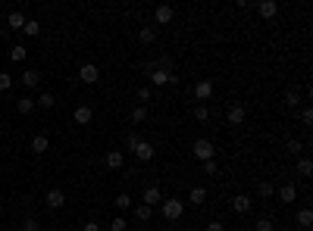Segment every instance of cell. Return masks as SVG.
Wrapping results in <instances>:
<instances>
[{"label": "cell", "instance_id": "cell-1", "mask_svg": "<svg viewBox=\"0 0 313 231\" xmlns=\"http://www.w3.org/2000/svg\"><path fill=\"white\" fill-rule=\"evenodd\" d=\"M160 209H163V219H166V222H179L182 212H185V203L175 200V197H169V200L160 203Z\"/></svg>", "mask_w": 313, "mask_h": 231}, {"label": "cell", "instance_id": "cell-2", "mask_svg": "<svg viewBox=\"0 0 313 231\" xmlns=\"http://www.w3.org/2000/svg\"><path fill=\"white\" fill-rule=\"evenodd\" d=\"M194 159H200V162H207V159H213V153H216V147H213V141H207V138H198L194 141Z\"/></svg>", "mask_w": 313, "mask_h": 231}, {"label": "cell", "instance_id": "cell-3", "mask_svg": "<svg viewBox=\"0 0 313 231\" xmlns=\"http://www.w3.org/2000/svg\"><path fill=\"white\" fill-rule=\"evenodd\" d=\"M147 78L154 88H163V84H179V75H172L169 69H154V72H147Z\"/></svg>", "mask_w": 313, "mask_h": 231}, {"label": "cell", "instance_id": "cell-4", "mask_svg": "<svg viewBox=\"0 0 313 231\" xmlns=\"http://www.w3.org/2000/svg\"><path fill=\"white\" fill-rule=\"evenodd\" d=\"M79 81L82 84H97L100 81V69H97L94 63H85L82 69H79Z\"/></svg>", "mask_w": 313, "mask_h": 231}, {"label": "cell", "instance_id": "cell-5", "mask_svg": "<svg viewBox=\"0 0 313 231\" xmlns=\"http://www.w3.org/2000/svg\"><path fill=\"white\" fill-rule=\"evenodd\" d=\"M244 116H248V106H244L241 100H235V103L229 106V113H226L229 125H244Z\"/></svg>", "mask_w": 313, "mask_h": 231}, {"label": "cell", "instance_id": "cell-6", "mask_svg": "<svg viewBox=\"0 0 313 231\" xmlns=\"http://www.w3.org/2000/svg\"><path fill=\"white\" fill-rule=\"evenodd\" d=\"M44 203H47V206H50V209H60V206H63V203H66V194L60 191V187H50V191L44 194Z\"/></svg>", "mask_w": 313, "mask_h": 231}, {"label": "cell", "instance_id": "cell-7", "mask_svg": "<svg viewBox=\"0 0 313 231\" xmlns=\"http://www.w3.org/2000/svg\"><path fill=\"white\" fill-rule=\"evenodd\" d=\"M254 206V200L248 194H238V197H232V212H238V216H244V212H251Z\"/></svg>", "mask_w": 313, "mask_h": 231}, {"label": "cell", "instance_id": "cell-8", "mask_svg": "<svg viewBox=\"0 0 313 231\" xmlns=\"http://www.w3.org/2000/svg\"><path fill=\"white\" fill-rule=\"evenodd\" d=\"M210 97H213V81H198V84H194V100H200V103H204V100H210Z\"/></svg>", "mask_w": 313, "mask_h": 231}, {"label": "cell", "instance_id": "cell-9", "mask_svg": "<svg viewBox=\"0 0 313 231\" xmlns=\"http://www.w3.org/2000/svg\"><path fill=\"white\" fill-rule=\"evenodd\" d=\"M154 19H157V25H169V22L175 19V10H172V6H166V3H160L157 10H154Z\"/></svg>", "mask_w": 313, "mask_h": 231}, {"label": "cell", "instance_id": "cell-10", "mask_svg": "<svg viewBox=\"0 0 313 231\" xmlns=\"http://www.w3.org/2000/svg\"><path fill=\"white\" fill-rule=\"evenodd\" d=\"M160 203H163V194H160V187L157 184H150V187H144V206H160Z\"/></svg>", "mask_w": 313, "mask_h": 231}, {"label": "cell", "instance_id": "cell-11", "mask_svg": "<svg viewBox=\"0 0 313 231\" xmlns=\"http://www.w3.org/2000/svg\"><path fill=\"white\" fill-rule=\"evenodd\" d=\"M132 153H135V156H138L141 162H150V159H154V153H157V150H154V144H147V141H138V147H135Z\"/></svg>", "mask_w": 313, "mask_h": 231}, {"label": "cell", "instance_id": "cell-12", "mask_svg": "<svg viewBox=\"0 0 313 231\" xmlns=\"http://www.w3.org/2000/svg\"><path fill=\"white\" fill-rule=\"evenodd\" d=\"M104 166L107 169H122L125 166V153L122 150H110L107 156H104Z\"/></svg>", "mask_w": 313, "mask_h": 231}, {"label": "cell", "instance_id": "cell-13", "mask_svg": "<svg viewBox=\"0 0 313 231\" xmlns=\"http://www.w3.org/2000/svg\"><path fill=\"white\" fill-rule=\"evenodd\" d=\"M257 13L263 16V19H273V16L279 13V3H276V0H260V3H257Z\"/></svg>", "mask_w": 313, "mask_h": 231}, {"label": "cell", "instance_id": "cell-14", "mask_svg": "<svg viewBox=\"0 0 313 231\" xmlns=\"http://www.w3.org/2000/svg\"><path fill=\"white\" fill-rule=\"evenodd\" d=\"M72 119H75V125H88L91 119H94V109H91L88 103H85V106H79V109L72 113Z\"/></svg>", "mask_w": 313, "mask_h": 231}, {"label": "cell", "instance_id": "cell-15", "mask_svg": "<svg viewBox=\"0 0 313 231\" xmlns=\"http://www.w3.org/2000/svg\"><path fill=\"white\" fill-rule=\"evenodd\" d=\"M279 200H282V203H294V200H298V187H294L291 181L282 184V187H279Z\"/></svg>", "mask_w": 313, "mask_h": 231}, {"label": "cell", "instance_id": "cell-16", "mask_svg": "<svg viewBox=\"0 0 313 231\" xmlns=\"http://www.w3.org/2000/svg\"><path fill=\"white\" fill-rule=\"evenodd\" d=\"M138 41H141L144 47H150V44L157 41V28H154V25H144V28L138 31Z\"/></svg>", "mask_w": 313, "mask_h": 231}, {"label": "cell", "instance_id": "cell-17", "mask_svg": "<svg viewBox=\"0 0 313 231\" xmlns=\"http://www.w3.org/2000/svg\"><path fill=\"white\" fill-rule=\"evenodd\" d=\"M6 28H10V31H22L25 28V16L22 13H10V16H6Z\"/></svg>", "mask_w": 313, "mask_h": 231}, {"label": "cell", "instance_id": "cell-18", "mask_svg": "<svg viewBox=\"0 0 313 231\" xmlns=\"http://www.w3.org/2000/svg\"><path fill=\"white\" fill-rule=\"evenodd\" d=\"M22 84H25V88H38V84H41V72L38 69H25L22 72Z\"/></svg>", "mask_w": 313, "mask_h": 231}, {"label": "cell", "instance_id": "cell-19", "mask_svg": "<svg viewBox=\"0 0 313 231\" xmlns=\"http://www.w3.org/2000/svg\"><path fill=\"white\" fill-rule=\"evenodd\" d=\"M16 109H19V116H28L35 109V97H19L16 100Z\"/></svg>", "mask_w": 313, "mask_h": 231}, {"label": "cell", "instance_id": "cell-20", "mask_svg": "<svg viewBox=\"0 0 313 231\" xmlns=\"http://www.w3.org/2000/svg\"><path fill=\"white\" fill-rule=\"evenodd\" d=\"M47 147H50L47 134H35V138H31V150H35V153H44Z\"/></svg>", "mask_w": 313, "mask_h": 231}, {"label": "cell", "instance_id": "cell-21", "mask_svg": "<svg viewBox=\"0 0 313 231\" xmlns=\"http://www.w3.org/2000/svg\"><path fill=\"white\" fill-rule=\"evenodd\" d=\"M22 31H25L28 38H38V35H41V22H38V19H25V28H22Z\"/></svg>", "mask_w": 313, "mask_h": 231}, {"label": "cell", "instance_id": "cell-22", "mask_svg": "<svg viewBox=\"0 0 313 231\" xmlns=\"http://www.w3.org/2000/svg\"><path fill=\"white\" fill-rule=\"evenodd\" d=\"M57 103V97H54V94H41V97H35V106H41V109H50V106H54Z\"/></svg>", "mask_w": 313, "mask_h": 231}, {"label": "cell", "instance_id": "cell-23", "mask_svg": "<svg viewBox=\"0 0 313 231\" xmlns=\"http://www.w3.org/2000/svg\"><path fill=\"white\" fill-rule=\"evenodd\" d=\"M25 56H28V50H25L22 44H13V47H10V59H13V63H22Z\"/></svg>", "mask_w": 313, "mask_h": 231}, {"label": "cell", "instance_id": "cell-24", "mask_svg": "<svg viewBox=\"0 0 313 231\" xmlns=\"http://www.w3.org/2000/svg\"><path fill=\"white\" fill-rule=\"evenodd\" d=\"M310 225H313V212H310V209H301V212H298V228L307 231Z\"/></svg>", "mask_w": 313, "mask_h": 231}, {"label": "cell", "instance_id": "cell-25", "mask_svg": "<svg viewBox=\"0 0 313 231\" xmlns=\"http://www.w3.org/2000/svg\"><path fill=\"white\" fill-rule=\"evenodd\" d=\"M254 228H257V231H273V228H276V222L269 219V216H260L257 222H254Z\"/></svg>", "mask_w": 313, "mask_h": 231}, {"label": "cell", "instance_id": "cell-26", "mask_svg": "<svg viewBox=\"0 0 313 231\" xmlns=\"http://www.w3.org/2000/svg\"><path fill=\"white\" fill-rule=\"evenodd\" d=\"M298 175L301 178H310L313 175V162L310 159H298Z\"/></svg>", "mask_w": 313, "mask_h": 231}, {"label": "cell", "instance_id": "cell-27", "mask_svg": "<svg viewBox=\"0 0 313 231\" xmlns=\"http://www.w3.org/2000/svg\"><path fill=\"white\" fill-rule=\"evenodd\" d=\"M22 231H41V222L35 216H25L22 219Z\"/></svg>", "mask_w": 313, "mask_h": 231}, {"label": "cell", "instance_id": "cell-28", "mask_svg": "<svg viewBox=\"0 0 313 231\" xmlns=\"http://www.w3.org/2000/svg\"><path fill=\"white\" fill-rule=\"evenodd\" d=\"M144 119H147V106H144V103H138V106L132 109V122H144Z\"/></svg>", "mask_w": 313, "mask_h": 231}, {"label": "cell", "instance_id": "cell-29", "mask_svg": "<svg viewBox=\"0 0 313 231\" xmlns=\"http://www.w3.org/2000/svg\"><path fill=\"white\" fill-rule=\"evenodd\" d=\"M188 200H194V203H204L207 200V191H204V187H191V194H188Z\"/></svg>", "mask_w": 313, "mask_h": 231}, {"label": "cell", "instance_id": "cell-30", "mask_svg": "<svg viewBox=\"0 0 313 231\" xmlns=\"http://www.w3.org/2000/svg\"><path fill=\"white\" fill-rule=\"evenodd\" d=\"M207 116H210L207 103H198V106H194V119H198V122H207Z\"/></svg>", "mask_w": 313, "mask_h": 231}, {"label": "cell", "instance_id": "cell-31", "mask_svg": "<svg viewBox=\"0 0 313 231\" xmlns=\"http://www.w3.org/2000/svg\"><path fill=\"white\" fill-rule=\"evenodd\" d=\"M257 194H260V197H273V194H276V187H273V181H260V187H257Z\"/></svg>", "mask_w": 313, "mask_h": 231}, {"label": "cell", "instance_id": "cell-32", "mask_svg": "<svg viewBox=\"0 0 313 231\" xmlns=\"http://www.w3.org/2000/svg\"><path fill=\"white\" fill-rule=\"evenodd\" d=\"M298 103H301V94H298V91H288V94H285V106H291V109H294Z\"/></svg>", "mask_w": 313, "mask_h": 231}, {"label": "cell", "instance_id": "cell-33", "mask_svg": "<svg viewBox=\"0 0 313 231\" xmlns=\"http://www.w3.org/2000/svg\"><path fill=\"white\" fill-rule=\"evenodd\" d=\"M113 203H116V209H129V206H132V197H129V194H119Z\"/></svg>", "mask_w": 313, "mask_h": 231}, {"label": "cell", "instance_id": "cell-34", "mask_svg": "<svg viewBox=\"0 0 313 231\" xmlns=\"http://www.w3.org/2000/svg\"><path fill=\"white\" fill-rule=\"evenodd\" d=\"M135 216H138L141 222H147V219H150V206H144V203H138V206H135Z\"/></svg>", "mask_w": 313, "mask_h": 231}, {"label": "cell", "instance_id": "cell-35", "mask_svg": "<svg viewBox=\"0 0 313 231\" xmlns=\"http://www.w3.org/2000/svg\"><path fill=\"white\" fill-rule=\"evenodd\" d=\"M125 228H129V222H125L122 216H116L113 222H110V231H125Z\"/></svg>", "mask_w": 313, "mask_h": 231}, {"label": "cell", "instance_id": "cell-36", "mask_svg": "<svg viewBox=\"0 0 313 231\" xmlns=\"http://www.w3.org/2000/svg\"><path fill=\"white\" fill-rule=\"evenodd\" d=\"M13 88V75L10 72H0V91H10Z\"/></svg>", "mask_w": 313, "mask_h": 231}, {"label": "cell", "instance_id": "cell-37", "mask_svg": "<svg viewBox=\"0 0 313 231\" xmlns=\"http://www.w3.org/2000/svg\"><path fill=\"white\" fill-rule=\"evenodd\" d=\"M138 131H129V134H125V147H129V150H135V147H138Z\"/></svg>", "mask_w": 313, "mask_h": 231}, {"label": "cell", "instance_id": "cell-38", "mask_svg": "<svg viewBox=\"0 0 313 231\" xmlns=\"http://www.w3.org/2000/svg\"><path fill=\"white\" fill-rule=\"evenodd\" d=\"M150 97H154V91H150L147 84H144V88H138V100H141L144 106H147V100H150Z\"/></svg>", "mask_w": 313, "mask_h": 231}, {"label": "cell", "instance_id": "cell-39", "mask_svg": "<svg viewBox=\"0 0 313 231\" xmlns=\"http://www.w3.org/2000/svg\"><path fill=\"white\" fill-rule=\"evenodd\" d=\"M216 172H219V162L216 159H207L204 162V175H216Z\"/></svg>", "mask_w": 313, "mask_h": 231}, {"label": "cell", "instance_id": "cell-40", "mask_svg": "<svg viewBox=\"0 0 313 231\" xmlns=\"http://www.w3.org/2000/svg\"><path fill=\"white\" fill-rule=\"evenodd\" d=\"M301 122H304V125H313V109H310V106L301 109Z\"/></svg>", "mask_w": 313, "mask_h": 231}, {"label": "cell", "instance_id": "cell-41", "mask_svg": "<svg viewBox=\"0 0 313 231\" xmlns=\"http://www.w3.org/2000/svg\"><path fill=\"white\" fill-rule=\"evenodd\" d=\"M301 150H304V144H301V141H294V138H291V141H288V153H291V156H298V153H301Z\"/></svg>", "mask_w": 313, "mask_h": 231}, {"label": "cell", "instance_id": "cell-42", "mask_svg": "<svg viewBox=\"0 0 313 231\" xmlns=\"http://www.w3.org/2000/svg\"><path fill=\"white\" fill-rule=\"evenodd\" d=\"M82 231H100V225H97V222H85Z\"/></svg>", "mask_w": 313, "mask_h": 231}, {"label": "cell", "instance_id": "cell-43", "mask_svg": "<svg viewBox=\"0 0 313 231\" xmlns=\"http://www.w3.org/2000/svg\"><path fill=\"white\" fill-rule=\"evenodd\" d=\"M207 231H226V225H223V222H210Z\"/></svg>", "mask_w": 313, "mask_h": 231}]
</instances>
